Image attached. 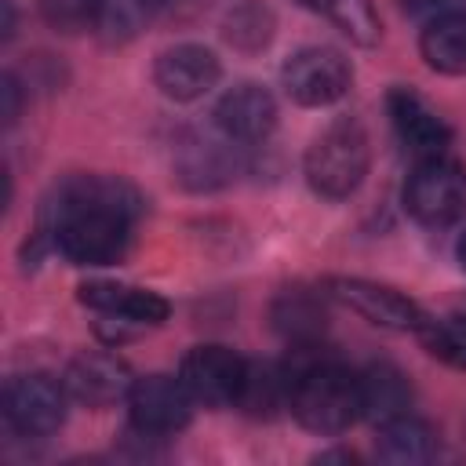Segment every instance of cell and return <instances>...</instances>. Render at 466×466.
I'll use <instances>...</instances> for the list:
<instances>
[{"label":"cell","mask_w":466,"mask_h":466,"mask_svg":"<svg viewBox=\"0 0 466 466\" xmlns=\"http://www.w3.org/2000/svg\"><path fill=\"white\" fill-rule=\"evenodd\" d=\"M324 295L342 302L346 309H353L368 324L386 328V331H411V335H419V328L430 320V313L415 299H408L404 291H397L390 284L368 280V277H328L324 280Z\"/></svg>","instance_id":"5"},{"label":"cell","mask_w":466,"mask_h":466,"mask_svg":"<svg viewBox=\"0 0 466 466\" xmlns=\"http://www.w3.org/2000/svg\"><path fill=\"white\" fill-rule=\"evenodd\" d=\"M40 18L58 33H84L102 22L106 0H36Z\"/></svg>","instance_id":"23"},{"label":"cell","mask_w":466,"mask_h":466,"mask_svg":"<svg viewBox=\"0 0 466 466\" xmlns=\"http://www.w3.org/2000/svg\"><path fill=\"white\" fill-rule=\"evenodd\" d=\"M178 171H182L186 186L211 189V186H222L233 175V164H229L222 146H215L208 138H193V142H186V149L178 157Z\"/></svg>","instance_id":"21"},{"label":"cell","mask_w":466,"mask_h":466,"mask_svg":"<svg viewBox=\"0 0 466 466\" xmlns=\"http://www.w3.org/2000/svg\"><path fill=\"white\" fill-rule=\"evenodd\" d=\"M291 397V371L284 364H251L248 360V379H244V393L240 404L251 415H273L277 408H288Z\"/></svg>","instance_id":"20"},{"label":"cell","mask_w":466,"mask_h":466,"mask_svg":"<svg viewBox=\"0 0 466 466\" xmlns=\"http://www.w3.org/2000/svg\"><path fill=\"white\" fill-rule=\"evenodd\" d=\"M375 455L382 462H393V466L430 462L437 455V430L430 422L415 419L411 411L408 415H397V419H390V422L379 426Z\"/></svg>","instance_id":"16"},{"label":"cell","mask_w":466,"mask_h":466,"mask_svg":"<svg viewBox=\"0 0 466 466\" xmlns=\"http://www.w3.org/2000/svg\"><path fill=\"white\" fill-rule=\"evenodd\" d=\"M178 379L189 390L193 404L237 408L240 393H244V379H248V360L218 342L193 346L178 364Z\"/></svg>","instance_id":"7"},{"label":"cell","mask_w":466,"mask_h":466,"mask_svg":"<svg viewBox=\"0 0 466 466\" xmlns=\"http://www.w3.org/2000/svg\"><path fill=\"white\" fill-rule=\"evenodd\" d=\"M368 160H371L368 131L357 120L339 116V120H331L309 142L306 160H302V175H306V182H309V189L317 197H324V200H346L364 182Z\"/></svg>","instance_id":"3"},{"label":"cell","mask_w":466,"mask_h":466,"mask_svg":"<svg viewBox=\"0 0 466 466\" xmlns=\"http://www.w3.org/2000/svg\"><path fill=\"white\" fill-rule=\"evenodd\" d=\"M299 4L317 11L320 18H328L342 36H350L360 47H371L382 36V22H379V11L371 7V0H299Z\"/></svg>","instance_id":"19"},{"label":"cell","mask_w":466,"mask_h":466,"mask_svg":"<svg viewBox=\"0 0 466 466\" xmlns=\"http://www.w3.org/2000/svg\"><path fill=\"white\" fill-rule=\"evenodd\" d=\"M422 350L437 360H444L448 368L466 371V313H451V317H430L419 335Z\"/></svg>","instance_id":"22"},{"label":"cell","mask_w":466,"mask_h":466,"mask_svg":"<svg viewBox=\"0 0 466 466\" xmlns=\"http://www.w3.org/2000/svg\"><path fill=\"white\" fill-rule=\"evenodd\" d=\"M18 120V80L15 73H4V124L11 127Z\"/></svg>","instance_id":"24"},{"label":"cell","mask_w":466,"mask_h":466,"mask_svg":"<svg viewBox=\"0 0 466 466\" xmlns=\"http://www.w3.org/2000/svg\"><path fill=\"white\" fill-rule=\"evenodd\" d=\"M324 302L302 288H291L284 295H277L273 302V328L291 342V346H313L324 331Z\"/></svg>","instance_id":"18"},{"label":"cell","mask_w":466,"mask_h":466,"mask_svg":"<svg viewBox=\"0 0 466 466\" xmlns=\"http://www.w3.org/2000/svg\"><path fill=\"white\" fill-rule=\"evenodd\" d=\"M218 76L222 66L215 51H208L204 44H175L160 51L153 62V84L160 87V95L175 102H197L218 84Z\"/></svg>","instance_id":"14"},{"label":"cell","mask_w":466,"mask_h":466,"mask_svg":"<svg viewBox=\"0 0 466 466\" xmlns=\"http://www.w3.org/2000/svg\"><path fill=\"white\" fill-rule=\"evenodd\" d=\"M76 299L87 309H95L116 324H131V328H157L171 313V302L160 291L120 284V280H87L76 288Z\"/></svg>","instance_id":"13"},{"label":"cell","mask_w":466,"mask_h":466,"mask_svg":"<svg viewBox=\"0 0 466 466\" xmlns=\"http://www.w3.org/2000/svg\"><path fill=\"white\" fill-rule=\"evenodd\" d=\"M62 382L73 400H80L87 408H109L116 400H127L135 375L124 357H116L109 350H91V353H80L69 360Z\"/></svg>","instance_id":"12"},{"label":"cell","mask_w":466,"mask_h":466,"mask_svg":"<svg viewBox=\"0 0 466 466\" xmlns=\"http://www.w3.org/2000/svg\"><path fill=\"white\" fill-rule=\"evenodd\" d=\"M455 251H459V262H462V269H466V229H462V237H459Z\"/></svg>","instance_id":"25"},{"label":"cell","mask_w":466,"mask_h":466,"mask_svg":"<svg viewBox=\"0 0 466 466\" xmlns=\"http://www.w3.org/2000/svg\"><path fill=\"white\" fill-rule=\"evenodd\" d=\"M411 411V382L397 364H371L360 375V415L375 426Z\"/></svg>","instance_id":"15"},{"label":"cell","mask_w":466,"mask_h":466,"mask_svg":"<svg viewBox=\"0 0 466 466\" xmlns=\"http://www.w3.org/2000/svg\"><path fill=\"white\" fill-rule=\"evenodd\" d=\"M404 208L419 226H451L466 215V167L451 157L415 160L404 182Z\"/></svg>","instance_id":"4"},{"label":"cell","mask_w":466,"mask_h":466,"mask_svg":"<svg viewBox=\"0 0 466 466\" xmlns=\"http://www.w3.org/2000/svg\"><path fill=\"white\" fill-rule=\"evenodd\" d=\"M291 415L320 437L346 433L360 419V375L335 360H317L291 371Z\"/></svg>","instance_id":"2"},{"label":"cell","mask_w":466,"mask_h":466,"mask_svg":"<svg viewBox=\"0 0 466 466\" xmlns=\"http://www.w3.org/2000/svg\"><path fill=\"white\" fill-rule=\"evenodd\" d=\"M280 84L291 95V102L320 109L339 102L350 84H353V66L342 51L324 47V44H309L299 47L284 66H280Z\"/></svg>","instance_id":"6"},{"label":"cell","mask_w":466,"mask_h":466,"mask_svg":"<svg viewBox=\"0 0 466 466\" xmlns=\"http://www.w3.org/2000/svg\"><path fill=\"white\" fill-rule=\"evenodd\" d=\"M69 390L62 379L51 375H15L4 390V415L11 422V430H18L22 437H47L66 422L69 411Z\"/></svg>","instance_id":"8"},{"label":"cell","mask_w":466,"mask_h":466,"mask_svg":"<svg viewBox=\"0 0 466 466\" xmlns=\"http://www.w3.org/2000/svg\"><path fill=\"white\" fill-rule=\"evenodd\" d=\"M127 411L142 437H171L189 422L193 397L178 375H138L127 393Z\"/></svg>","instance_id":"9"},{"label":"cell","mask_w":466,"mask_h":466,"mask_svg":"<svg viewBox=\"0 0 466 466\" xmlns=\"http://www.w3.org/2000/svg\"><path fill=\"white\" fill-rule=\"evenodd\" d=\"M211 120L226 142H244V146L266 142L277 127V98L262 84L244 80L215 102Z\"/></svg>","instance_id":"11"},{"label":"cell","mask_w":466,"mask_h":466,"mask_svg":"<svg viewBox=\"0 0 466 466\" xmlns=\"http://www.w3.org/2000/svg\"><path fill=\"white\" fill-rule=\"evenodd\" d=\"M386 113H390V124L400 138V146L415 157V160H426V157H441L448 146H451V127L448 120L411 87H390L386 95Z\"/></svg>","instance_id":"10"},{"label":"cell","mask_w":466,"mask_h":466,"mask_svg":"<svg viewBox=\"0 0 466 466\" xmlns=\"http://www.w3.org/2000/svg\"><path fill=\"white\" fill-rule=\"evenodd\" d=\"M419 55L430 69L462 76L466 73V11L433 15L419 33Z\"/></svg>","instance_id":"17"},{"label":"cell","mask_w":466,"mask_h":466,"mask_svg":"<svg viewBox=\"0 0 466 466\" xmlns=\"http://www.w3.org/2000/svg\"><path fill=\"white\" fill-rule=\"evenodd\" d=\"M142 197L116 175H73L44 204L40 237L73 266H113L127 255Z\"/></svg>","instance_id":"1"},{"label":"cell","mask_w":466,"mask_h":466,"mask_svg":"<svg viewBox=\"0 0 466 466\" xmlns=\"http://www.w3.org/2000/svg\"><path fill=\"white\" fill-rule=\"evenodd\" d=\"M149 7H160V4H171V0H146Z\"/></svg>","instance_id":"26"}]
</instances>
